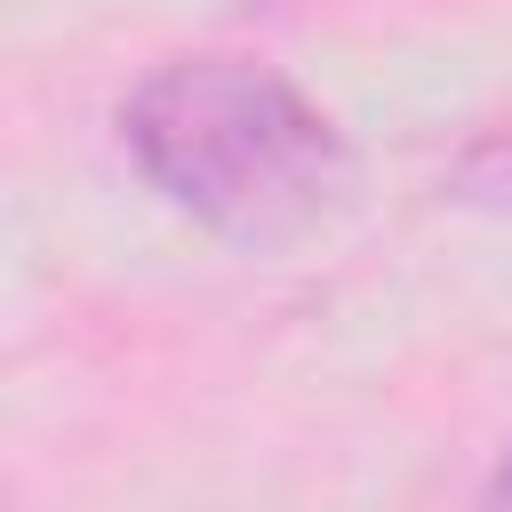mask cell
<instances>
[{"mask_svg":"<svg viewBox=\"0 0 512 512\" xmlns=\"http://www.w3.org/2000/svg\"><path fill=\"white\" fill-rule=\"evenodd\" d=\"M120 144L168 208L240 248L304 240L352 192L344 128L248 56H176L144 72L120 104Z\"/></svg>","mask_w":512,"mask_h":512,"instance_id":"1","label":"cell"},{"mask_svg":"<svg viewBox=\"0 0 512 512\" xmlns=\"http://www.w3.org/2000/svg\"><path fill=\"white\" fill-rule=\"evenodd\" d=\"M480 512H512V448H504V464H496V480H488V504Z\"/></svg>","mask_w":512,"mask_h":512,"instance_id":"3","label":"cell"},{"mask_svg":"<svg viewBox=\"0 0 512 512\" xmlns=\"http://www.w3.org/2000/svg\"><path fill=\"white\" fill-rule=\"evenodd\" d=\"M448 192H456V200H472V208L512 216V128L480 136V144H472V152L448 168Z\"/></svg>","mask_w":512,"mask_h":512,"instance_id":"2","label":"cell"}]
</instances>
